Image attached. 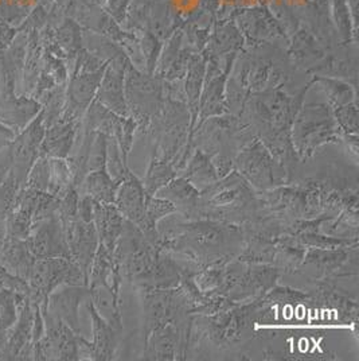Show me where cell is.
<instances>
[{
  "instance_id": "obj_1",
  "label": "cell",
  "mask_w": 359,
  "mask_h": 361,
  "mask_svg": "<svg viewBox=\"0 0 359 361\" xmlns=\"http://www.w3.org/2000/svg\"><path fill=\"white\" fill-rule=\"evenodd\" d=\"M159 247L199 267L230 262L242 248L241 226L210 219H187L172 213L159 221Z\"/></svg>"
},
{
  "instance_id": "obj_2",
  "label": "cell",
  "mask_w": 359,
  "mask_h": 361,
  "mask_svg": "<svg viewBox=\"0 0 359 361\" xmlns=\"http://www.w3.org/2000/svg\"><path fill=\"white\" fill-rule=\"evenodd\" d=\"M265 312L263 297L246 303H234L211 316L193 317L189 350L199 349V356L209 350L217 353L234 352L258 334Z\"/></svg>"
},
{
  "instance_id": "obj_3",
  "label": "cell",
  "mask_w": 359,
  "mask_h": 361,
  "mask_svg": "<svg viewBox=\"0 0 359 361\" xmlns=\"http://www.w3.org/2000/svg\"><path fill=\"white\" fill-rule=\"evenodd\" d=\"M261 213L258 192L236 170L201 192L196 217L241 226Z\"/></svg>"
},
{
  "instance_id": "obj_4",
  "label": "cell",
  "mask_w": 359,
  "mask_h": 361,
  "mask_svg": "<svg viewBox=\"0 0 359 361\" xmlns=\"http://www.w3.org/2000/svg\"><path fill=\"white\" fill-rule=\"evenodd\" d=\"M342 131L327 103L303 104L292 124V145L300 162L310 161L322 147L341 142Z\"/></svg>"
},
{
  "instance_id": "obj_5",
  "label": "cell",
  "mask_w": 359,
  "mask_h": 361,
  "mask_svg": "<svg viewBox=\"0 0 359 361\" xmlns=\"http://www.w3.org/2000/svg\"><path fill=\"white\" fill-rule=\"evenodd\" d=\"M282 278L283 272L272 264L251 263L234 257L226 263L220 294L236 303L256 301L277 286Z\"/></svg>"
},
{
  "instance_id": "obj_6",
  "label": "cell",
  "mask_w": 359,
  "mask_h": 361,
  "mask_svg": "<svg viewBox=\"0 0 359 361\" xmlns=\"http://www.w3.org/2000/svg\"><path fill=\"white\" fill-rule=\"evenodd\" d=\"M124 93L130 116L135 119L137 130L147 133L151 119L165 102L163 80L141 72L131 63L125 69Z\"/></svg>"
},
{
  "instance_id": "obj_7",
  "label": "cell",
  "mask_w": 359,
  "mask_h": 361,
  "mask_svg": "<svg viewBox=\"0 0 359 361\" xmlns=\"http://www.w3.org/2000/svg\"><path fill=\"white\" fill-rule=\"evenodd\" d=\"M234 170L258 193L291 183L284 169L258 137L239 151L234 158Z\"/></svg>"
},
{
  "instance_id": "obj_8",
  "label": "cell",
  "mask_w": 359,
  "mask_h": 361,
  "mask_svg": "<svg viewBox=\"0 0 359 361\" xmlns=\"http://www.w3.org/2000/svg\"><path fill=\"white\" fill-rule=\"evenodd\" d=\"M30 291L32 302L46 309L49 295L61 285H85L88 279L81 267L69 257L35 259L31 266Z\"/></svg>"
},
{
  "instance_id": "obj_9",
  "label": "cell",
  "mask_w": 359,
  "mask_h": 361,
  "mask_svg": "<svg viewBox=\"0 0 359 361\" xmlns=\"http://www.w3.org/2000/svg\"><path fill=\"white\" fill-rule=\"evenodd\" d=\"M191 318L165 321L143 333L141 359L149 361H183L189 356Z\"/></svg>"
},
{
  "instance_id": "obj_10",
  "label": "cell",
  "mask_w": 359,
  "mask_h": 361,
  "mask_svg": "<svg viewBox=\"0 0 359 361\" xmlns=\"http://www.w3.org/2000/svg\"><path fill=\"white\" fill-rule=\"evenodd\" d=\"M359 244L342 248L322 250L307 248L304 259L298 270L313 269L311 274L304 275L308 283L317 281H336L344 278H358Z\"/></svg>"
},
{
  "instance_id": "obj_11",
  "label": "cell",
  "mask_w": 359,
  "mask_h": 361,
  "mask_svg": "<svg viewBox=\"0 0 359 361\" xmlns=\"http://www.w3.org/2000/svg\"><path fill=\"white\" fill-rule=\"evenodd\" d=\"M45 321V334L34 344V359L38 360H80L78 340L81 334H77L58 317L41 310Z\"/></svg>"
},
{
  "instance_id": "obj_12",
  "label": "cell",
  "mask_w": 359,
  "mask_h": 361,
  "mask_svg": "<svg viewBox=\"0 0 359 361\" xmlns=\"http://www.w3.org/2000/svg\"><path fill=\"white\" fill-rule=\"evenodd\" d=\"M87 309L89 312L90 319H92V331H93V341L89 343L80 336L78 345H80V360L81 356H87L85 359L96 361L113 360L118 349H119L122 333L124 331L118 329L112 324H109L104 317L101 316L93 302L87 301Z\"/></svg>"
},
{
  "instance_id": "obj_13",
  "label": "cell",
  "mask_w": 359,
  "mask_h": 361,
  "mask_svg": "<svg viewBox=\"0 0 359 361\" xmlns=\"http://www.w3.org/2000/svg\"><path fill=\"white\" fill-rule=\"evenodd\" d=\"M27 245L35 259L69 257L70 251L65 238V231L58 213L35 223L31 226Z\"/></svg>"
},
{
  "instance_id": "obj_14",
  "label": "cell",
  "mask_w": 359,
  "mask_h": 361,
  "mask_svg": "<svg viewBox=\"0 0 359 361\" xmlns=\"http://www.w3.org/2000/svg\"><path fill=\"white\" fill-rule=\"evenodd\" d=\"M70 256L89 279L90 264L99 248V235L93 221H82L78 217L62 221Z\"/></svg>"
},
{
  "instance_id": "obj_15",
  "label": "cell",
  "mask_w": 359,
  "mask_h": 361,
  "mask_svg": "<svg viewBox=\"0 0 359 361\" xmlns=\"http://www.w3.org/2000/svg\"><path fill=\"white\" fill-rule=\"evenodd\" d=\"M90 300L89 286L85 285H61L47 298L46 309L49 313L58 317L77 334H81L80 306Z\"/></svg>"
},
{
  "instance_id": "obj_16",
  "label": "cell",
  "mask_w": 359,
  "mask_h": 361,
  "mask_svg": "<svg viewBox=\"0 0 359 361\" xmlns=\"http://www.w3.org/2000/svg\"><path fill=\"white\" fill-rule=\"evenodd\" d=\"M132 62H108L96 93V100L119 116H130L124 93L125 69Z\"/></svg>"
},
{
  "instance_id": "obj_17",
  "label": "cell",
  "mask_w": 359,
  "mask_h": 361,
  "mask_svg": "<svg viewBox=\"0 0 359 361\" xmlns=\"http://www.w3.org/2000/svg\"><path fill=\"white\" fill-rule=\"evenodd\" d=\"M146 196L147 193L143 188L141 180H139L132 173L127 180L120 183L115 200V207L125 220L139 226L144 219Z\"/></svg>"
},
{
  "instance_id": "obj_18",
  "label": "cell",
  "mask_w": 359,
  "mask_h": 361,
  "mask_svg": "<svg viewBox=\"0 0 359 361\" xmlns=\"http://www.w3.org/2000/svg\"><path fill=\"white\" fill-rule=\"evenodd\" d=\"M93 223L97 229L100 244L109 251H115L122 233L125 219L115 204H101L94 201Z\"/></svg>"
},
{
  "instance_id": "obj_19",
  "label": "cell",
  "mask_w": 359,
  "mask_h": 361,
  "mask_svg": "<svg viewBox=\"0 0 359 361\" xmlns=\"http://www.w3.org/2000/svg\"><path fill=\"white\" fill-rule=\"evenodd\" d=\"M199 195L201 192L194 185L178 176L174 180H170L155 196L170 201L180 216L187 219H195Z\"/></svg>"
},
{
  "instance_id": "obj_20",
  "label": "cell",
  "mask_w": 359,
  "mask_h": 361,
  "mask_svg": "<svg viewBox=\"0 0 359 361\" xmlns=\"http://www.w3.org/2000/svg\"><path fill=\"white\" fill-rule=\"evenodd\" d=\"M205 73H206V59L202 57L201 54H193L189 62L187 73L183 80L186 104L191 116V131L194 130L195 124L198 121L199 100H201V93L203 88Z\"/></svg>"
},
{
  "instance_id": "obj_21",
  "label": "cell",
  "mask_w": 359,
  "mask_h": 361,
  "mask_svg": "<svg viewBox=\"0 0 359 361\" xmlns=\"http://www.w3.org/2000/svg\"><path fill=\"white\" fill-rule=\"evenodd\" d=\"M178 176L189 180L191 185H194L199 192L205 190L215 180H220L210 155L199 149L193 150L186 165L180 170Z\"/></svg>"
},
{
  "instance_id": "obj_22",
  "label": "cell",
  "mask_w": 359,
  "mask_h": 361,
  "mask_svg": "<svg viewBox=\"0 0 359 361\" xmlns=\"http://www.w3.org/2000/svg\"><path fill=\"white\" fill-rule=\"evenodd\" d=\"M307 248L295 236L284 233L276 241L273 264L284 275H294L303 262Z\"/></svg>"
},
{
  "instance_id": "obj_23",
  "label": "cell",
  "mask_w": 359,
  "mask_h": 361,
  "mask_svg": "<svg viewBox=\"0 0 359 361\" xmlns=\"http://www.w3.org/2000/svg\"><path fill=\"white\" fill-rule=\"evenodd\" d=\"M118 188L119 185L103 169L88 173L77 190L80 196L92 197L97 202L115 204Z\"/></svg>"
},
{
  "instance_id": "obj_24",
  "label": "cell",
  "mask_w": 359,
  "mask_h": 361,
  "mask_svg": "<svg viewBox=\"0 0 359 361\" xmlns=\"http://www.w3.org/2000/svg\"><path fill=\"white\" fill-rule=\"evenodd\" d=\"M172 213H177V209L170 201L160 197L147 195L146 202H144V219L137 228L152 244L159 245L158 224L160 220H163L165 217Z\"/></svg>"
},
{
  "instance_id": "obj_25",
  "label": "cell",
  "mask_w": 359,
  "mask_h": 361,
  "mask_svg": "<svg viewBox=\"0 0 359 361\" xmlns=\"http://www.w3.org/2000/svg\"><path fill=\"white\" fill-rule=\"evenodd\" d=\"M77 123L62 121L53 127L42 143V154L45 158H62L66 159L75 143Z\"/></svg>"
},
{
  "instance_id": "obj_26",
  "label": "cell",
  "mask_w": 359,
  "mask_h": 361,
  "mask_svg": "<svg viewBox=\"0 0 359 361\" xmlns=\"http://www.w3.org/2000/svg\"><path fill=\"white\" fill-rule=\"evenodd\" d=\"M313 82L317 84V87L325 92L327 97V104L332 109L355 102L357 87L348 81L335 77L314 75Z\"/></svg>"
},
{
  "instance_id": "obj_27",
  "label": "cell",
  "mask_w": 359,
  "mask_h": 361,
  "mask_svg": "<svg viewBox=\"0 0 359 361\" xmlns=\"http://www.w3.org/2000/svg\"><path fill=\"white\" fill-rule=\"evenodd\" d=\"M320 232L332 238L359 240L358 208H347L339 212L323 224Z\"/></svg>"
},
{
  "instance_id": "obj_28",
  "label": "cell",
  "mask_w": 359,
  "mask_h": 361,
  "mask_svg": "<svg viewBox=\"0 0 359 361\" xmlns=\"http://www.w3.org/2000/svg\"><path fill=\"white\" fill-rule=\"evenodd\" d=\"M178 177V173L171 162H165L156 158H151L149 169L141 180L147 195L155 196L171 180Z\"/></svg>"
},
{
  "instance_id": "obj_29",
  "label": "cell",
  "mask_w": 359,
  "mask_h": 361,
  "mask_svg": "<svg viewBox=\"0 0 359 361\" xmlns=\"http://www.w3.org/2000/svg\"><path fill=\"white\" fill-rule=\"evenodd\" d=\"M3 260L10 270L16 272L20 278L29 279L31 266L35 257L30 252L27 243L14 240L8 243L3 250Z\"/></svg>"
},
{
  "instance_id": "obj_30",
  "label": "cell",
  "mask_w": 359,
  "mask_h": 361,
  "mask_svg": "<svg viewBox=\"0 0 359 361\" xmlns=\"http://www.w3.org/2000/svg\"><path fill=\"white\" fill-rule=\"evenodd\" d=\"M227 262H218L211 263L208 266L201 267L193 275L195 286L199 288L201 293L211 295V294H220V290L224 285L225 267Z\"/></svg>"
},
{
  "instance_id": "obj_31",
  "label": "cell",
  "mask_w": 359,
  "mask_h": 361,
  "mask_svg": "<svg viewBox=\"0 0 359 361\" xmlns=\"http://www.w3.org/2000/svg\"><path fill=\"white\" fill-rule=\"evenodd\" d=\"M105 170L118 185L124 182L132 174L131 169L128 167V161L124 159L119 145L113 137H108Z\"/></svg>"
},
{
  "instance_id": "obj_32",
  "label": "cell",
  "mask_w": 359,
  "mask_h": 361,
  "mask_svg": "<svg viewBox=\"0 0 359 361\" xmlns=\"http://www.w3.org/2000/svg\"><path fill=\"white\" fill-rule=\"evenodd\" d=\"M136 130H137V124H136L135 119L131 116H127V118L118 116L115 124H113L111 137H113L118 142L121 154L125 161H128L130 154L132 151Z\"/></svg>"
},
{
  "instance_id": "obj_33",
  "label": "cell",
  "mask_w": 359,
  "mask_h": 361,
  "mask_svg": "<svg viewBox=\"0 0 359 361\" xmlns=\"http://www.w3.org/2000/svg\"><path fill=\"white\" fill-rule=\"evenodd\" d=\"M295 238H296L306 248L332 250V248H342V247H350V245H354V244H359V240L332 238V236L325 235V233H322V232L300 233V235H296Z\"/></svg>"
},
{
  "instance_id": "obj_34",
  "label": "cell",
  "mask_w": 359,
  "mask_h": 361,
  "mask_svg": "<svg viewBox=\"0 0 359 361\" xmlns=\"http://www.w3.org/2000/svg\"><path fill=\"white\" fill-rule=\"evenodd\" d=\"M334 111V118L339 130L344 134L350 135H358V106L357 102L338 106Z\"/></svg>"
},
{
  "instance_id": "obj_35",
  "label": "cell",
  "mask_w": 359,
  "mask_h": 361,
  "mask_svg": "<svg viewBox=\"0 0 359 361\" xmlns=\"http://www.w3.org/2000/svg\"><path fill=\"white\" fill-rule=\"evenodd\" d=\"M16 309L14 295L4 290L0 293V328L8 329L15 322Z\"/></svg>"
},
{
  "instance_id": "obj_36",
  "label": "cell",
  "mask_w": 359,
  "mask_h": 361,
  "mask_svg": "<svg viewBox=\"0 0 359 361\" xmlns=\"http://www.w3.org/2000/svg\"><path fill=\"white\" fill-rule=\"evenodd\" d=\"M341 140L344 142V150L348 152V157L353 158L355 165H358V135H350V134L342 133Z\"/></svg>"
}]
</instances>
